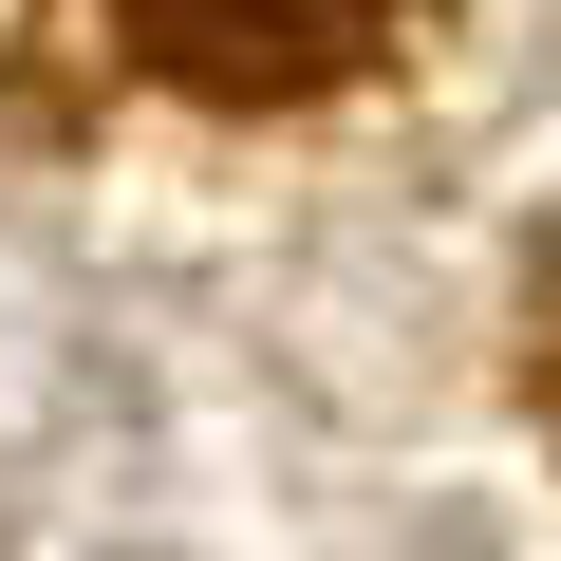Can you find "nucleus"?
Instances as JSON below:
<instances>
[{
	"label": "nucleus",
	"mask_w": 561,
	"mask_h": 561,
	"mask_svg": "<svg viewBox=\"0 0 561 561\" xmlns=\"http://www.w3.org/2000/svg\"><path fill=\"white\" fill-rule=\"evenodd\" d=\"M113 38L206 113H300L393 38V0H113Z\"/></svg>",
	"instance_id": "f257e3e1"
}]
</instances>
